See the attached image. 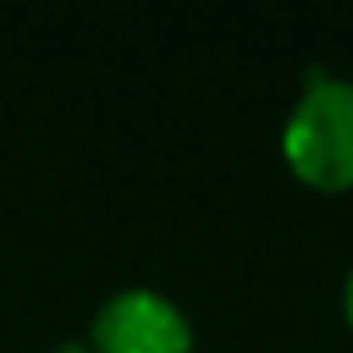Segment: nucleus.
I'll return each instance as SVG.
<instances>
[{
  "instance_id": "3",
  "label": "nucleus",
  "mask_w": 353,
  "mask_h": 353,
  "mask_svg": "<svg viewBox=\"0 0 353 353\" xmlns=\"http://www.w3.org/2000/svg\"><path fill=\"white\" fill-rule=\"evenodd\" d=\"M340 309H345V322H349V331H353V264H349V273H345V286H340Z\"/></svg>"
},
{
  "instance_id": "2",
  "label": "nucleus",
  "mask_w": 353,
  "mask_h": 353,
  "mask_svg": "<svg viewBox=\"0 0 353 353\" xmlns=\"http://www.w3.org/2000/svg\"><path fill=\"white\" fill-rule=\"evenodd\" d=\"M94 353H192V322L179 300L157 286H125L99 304L90 322Z\"/></svg>"
},
{
  "instance_id": "4",
  "label": "nucleus",
  "mask_w": 353,
  "mask_h": 353,
  "mask_svg": "<svg viewBox=\"0 0 353 353\" xmlns=\"http://www.w3.org/2000/svg\"><path fill=\"white\" fill-rule=\"evenodd\" d=\"M50 353H94V349H90L85 340H59V345H54Z\"/></svg>"
},
{
  "instance_id": "1",
  "label": "nucleus",
  "mask_w": 353,
  "mask_h": 353,
  "mask_svg": "<svg viewBox=\"0 0 353 353\" xmlns=\"http://www.w3.org/2000/svg\"><path fill=\"white\" fill-rule=\"evenodd\" d=\"M282 157L318 192L353 188V77L313 72L282 121Z\"/></svg>"
}]
</instances>
